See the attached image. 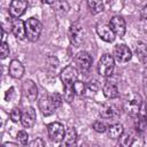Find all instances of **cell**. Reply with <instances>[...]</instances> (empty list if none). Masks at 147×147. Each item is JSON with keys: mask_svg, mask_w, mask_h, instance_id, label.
Instances as JSON below:
<instances>
[{"mask_svg": "<svg viewBox=\"0 0 147 147\" xmlns=\"http://www.w3.org/2000/svg\"><path fill=\"white\" fill-rule=\"evenodd\" d=\"M28 8V0H11L9 5V14L13 18L22 16Z\"/></svg>", "mask_w": 147, "mask_h": 147, "instance_id": "10", "label": "cell"}, {"mask_svg": "<svg viewBox=\"0 0 147 147\" xmlns=\"http://www.w3.org/2000/svg\"><path fill=\"white\" fill-rule=\"evenodd\" d=\"M8 72L13 78L20 79L23 77L24 75V67L23 64L18 61V60H11L9 63V68H8Z\"/></svg>", "mask_w": 147, "mask_h": 147, "instance_id": "15", "label": "cell"}, {"mask_svg": "<svg viewBox=\"0 0 147 147\" xmlns=\"http://www.w3.org/2000/svg\"><path fill=\"white\" fill-rule=\"evenodd\" d=\"M96 33L98 36L106 42H113L116 38V34L114 33L113 29L109 24H106L103 22H99L96 24Z\"/></svg>", "mask_w": 147, "mask_h": 147, "instance_id": "7", "label": "cell"}, {"mask_svg": "<svg viewBox=\"0 0 147 147\" xmlns=\"http://www.w3.org/2000/svg\"><path fill=\"white\" fill-rule=\"evenodd\" d=\"M93 129L96 131V132H99V133H103V132H106L107 131V125H106V123L105 122H102V121H95L94 123H93Z\"/></svg>", "mask_w": 147, "mask_h": 147, "instance_id": "27", "label": "cell"}, {"mask_svg": "<svg viewBox=\"0 0 147 147\" xmlns=\"http://www.w3.org/2000/svg\"><path fill=\"white\" fill-rule=\"evenodd\" d=\"M11 32L18 39L23 40L26 38V31H25V22H23L21 18H15L11 24Z\"/></svg>", "mask_w": 147, "mask_h": 147, "instance_id": "12", "label": "cell"}, {"mask_svg": "<svg viewBox=\"0 0 147 147\" xmlns=\"http://www.w3.org/2000/svg\"><path fill=\"white\" fill-rule=\"evenodd\" d=\"M9 46H8V44L6 42V41H2L1 42V46H0V57L3 60V59H6L8 55H9Z\"/></svg>", "mask_w": 147, "mask_h": 147, "instance_id": "28", "label": "cell"}, {"mask_svg": "<svg viewBox=\"0 0 147 147\" xmlns=\"http://www.w3.org/2000/svg\"><path fill=\"white\" fill-rule=\"evenodd\" d=\"M119 139H121V145H123V146H130V145H132L133 138L129 133L127 134H122V137Z\"/></svg>", "mask_w": 147, "mask_h": 147, "instance_id": "30", "label": "cell"}, {"mask_svg": "<svg viewBox=\"0 0 147 147\" xmlns=\"http://www.w3.org/2000/svg\"><path fill=\"white\" fill-rule=\"evenodd\" d=\"M29 146H31V147H44L45 146V142L40 138H37V139L32 140L31 142H29Z\"/></svg>", "mask_w": 147, "mask_h": 147, "instance_id": "32", "label": "cell"}, {"mask_svg": "<svg viewBox=\"0 0 147 147\" xmlns=\"http://www.w3.org/2000/svg\"><path fill=\"white\" fill-rule=\"evenodd\" d=\"M109 25H110V28L113 29V31H114V33L116 36L123 37L125 34L126 25H125V21H124L123 17H121V16H113L110 18Z\"/></svg>", "mask_w": 147, "mask_h": 147, "instance_id": "11", "label": "cell"}, {"mask_svg": "<svg viewBox=\"0 0 147 147\" xmlns=\"http://www.w3.org/2000/svg\"><path fill=\"white\" fill-rule=\"evenodd\" d=\"M141 106H142V100L139 95H134L127 103V111L132 115V116H137L140 114V109H141Z\"/></svg>", "mask_w": 147, "mask_h": 147, "instance_id": "16", "label": "cell"}, {"mask_svg": "<svg viewBox=\"0 0 147 147\" xmlns=\"http://www.w3.org/2000/svg\"><path fill=\"white\" fill-rule=\"evenodd\" d=\"M63 145L64 146H72V145H76L77 142V132L74 127H69L65 132V136H64V139L62 140Z\"/></svg>", "mask_w": 147, "mask_h": 147, "instance_id": "20", "label": "cell"}, {"mask_svg": "<svg viewBox=\"0 0 147 147\" xmlns=\"http://www.w3.org/2000/svg\"><path fill=\"white\" fill-rule=\"evenodd\" d=\"M102 92L105 94V96L107 99H116L118 96V88L114 83L107 82L103 87H102Z\"/></svg>", "mask_w": 147, "mask_h": 147, "instance_id": "17", "label": "cell"}, {"mask_svg": "<svg viewBox=\"0 0 147 147\" xmlns=\"http://www.w3.org/2000/svg\"><path fill=\"white\" fill-rule=\"evenodd\" d=\"M16 138H17V140L22 144V145H25V144H28V140H29V134H28V132L26 131H18L17 132V136H16Z\"/></svg>", "mask_w": 147, "mask_h": 147, "instance_id": "29", "label": "cell"}, {"mask_svg": "<svg viewBox=\"0 0 147 147\" xmlns=\"http://www.w3.org/2000/svg\"><path fill=\"white\" fill-rule=\"evenodd\" d=\"M47 132L48 137L53 142H61L64 139L65 136V129L64 126L59 122H53L47 125Z\"/></svg>", "mask_w": 147, "mask_h": 147, "instance_id": "3", "label": "cell"}, {"mask_svg": "<svg viewBox=\"0 0 147 147\" xmlns=\"http://www.w3.org/2000/svg\"><path fill=\"white\" fill-rule=\"evenodd\" d=\"M115 69V59L110 54H103L98 63L99 75L102 77H110Z\"/></svg>", "mask_w": 147, "mask_h": 147, "instance_id": "2", "label": "cell"}, {"mask_svg": "<svg viewBox=\"0 0 147 147\" xmlns=\"http://www.w3.org/2000/svg\"><path fill=\"white\" fill-rule=\"evenodd\" d=\"M23 92H24L25 98L29 101H34L37 99L38 88H37V85L31 79H28L23 83Z\"/></svg>", "mask_w": 147, "mask_h": 147, "instance_id": "13", "label": "cell"}, {"mask_svg": "<svg viewBox=\"0 0 147 147\" xmlns=\"http://www.w3.org/2000/svg\"><path fill=\"white\" fill-rule=\"evenodd\" d=\"M3 146H17V145L11 144V142H5V144H3Z\"/></svg>", "mask_w": 147, "mask_h": 147, "instance_id": "37", "label": "cell"}, {"mask_svg": "<svg viewBox=\"0 0 147 147\" xmlns=\"http://www.w3.org/2000/svg\"><path fill=\"white\" fill-rule=\"evenodd\" d=\"M21 122L24 127H32L36 122V110L32 107H26L22 113Z\"/></svg>", "mask_w": 147, "mask_h": 147, "instance_id": "14", "label": "cell"}, {"mask_svg": "<svg viewBox=\"0 0 147 147\" xmlns=\"http://www.w3.org/2000/svg\"><path fill=\"white\" fill-rule=\"evenodd\" d=\"M60 78L63 85H71L78 78V69L74 65H67L64 69H62L60 74Z\"/></svg>", "mask_w": 147, "mask_h": 147, "instance_id": "8", "label": "cell"}, {"mask_svg": "<svg viewBox=\"0 0 147 147\" xmlns=\"http://www.w3.org/2000/svg\"><path fill=\"white\" fill-rule=\"evenodd\" d=\"M52 98H53V100H54V102H55L56 107L59 108V107L62 105V101H63L62 95H61V94H59V93H54V94H52Z\"/></svg>", "mask_w": 147, "mask_h": 147, "instance_id": "31", "label": "cell"}, {"mask_svg": "<svg viewBox=\"0 0 147 147\" xmlns=\"http://www.w3.org/2000/svg\"><path fill=\"white\" fill-rule=\"evenodd\" d=\"M136 55L140 62H145L147 60V46L146 44L139 41L136 46Z\"/></svg>", "mask_w": 147, "mask_h": 147, "instance_id": "23", "label": "cell"}, {"mask_svg": "<svg viewBox=\"0 0 147 147\" xmlns=\"http://www.w3.org/2000/svg\"><path fill=\"white\" fill-rule=\"evenodd\" d=\"M107 131H108V137L111 139H119L122 137V134L124 133V129L121 123H115V124L110 125L107 129Z\"/></svg>", "mask_w": 147, "mask_h": 147, "instance_id": "18", "label": "cell"}, {"mask_svg": "<svg viewBox=\"0 0 147 147\" xmlns=\"http://www.w3.org/2000/svg\"><path fill=\"white\" fill-rule=\"evenodd\" d=\"M87 7L92 14H99L103 10V1L102 0H87Z\"/></svg>", "mask_w": 147, "mask_h": 147, "instance_id": "21", "label": "cell"}, {"mask_svg": "<svg viewBox=\"0 0 147 147\" xmlns=\"http://www.w3.org/2000/svg\"><path fill=\"white\" fill-rule=\"evenodd\" d=\"M117 114H118V111H117L116 107L113 105H108V103L103 105L100 109V116L102 118H113V117L117 116Z\"/></svg>", "mask_w": 147, "mask_h": 147, "instance_id": "19", "label": "cell"}, {"mask_svg": "<svg viewBox=\"0 0 147 147\" xmlns=\"http://www.w3.org/2000/svg\"><path fill=\"white\" fill-rule=\"evenodd\" d=\"M142 18H147V3L145 5V8H144V14H142Z\"/></svg>", "mask_w": 147, "mask_h": 147, "instance_id": "36", "label": "cell"}, {"mask_svg": "<svg viewBox=\"0 0 147 147\" xmlns=\"http://www.w3.org/2000/svg\"><path fill=\"white\" fill-rule=\"evenodd\" d=\"M53 9H54L55 13H57L60 15H63V14H67L69 11L70 6H69V3L65 0H57L53 5Z\"/></svg>", "mask_w": 147, "mask_h": 147, "instance_id": "22", "label": "cell"}, {"mask_svg": "<svg viewBox=\"0 0 147 147\" xmlns=\"http://www.w3.org/2000/svg\"><path fill=\"white\" fill-rule=\"evenodd\" d=\"M133 2L137 6H142V5H146L147 3V0H133Z\"/></svg>", "mask_w": 147, "mask_h": 147, "instance_id": "34", "label": "cell"}, {"mask_svg": "<svg viewBox=\"0 0 147 147\" xmlns=\"http://www.w3.org/2000/svg\"><path fill=\"white\" fill-rule=\"evenodd\" d=\"M9 117H10V119L13 122L17 123V122H20L22 119V111L18 108H13L10 114H9Z\"/></svg>", "mask_w": 147, "mask_h": 147, "instance_id": "26", "label": "cell"}, {"mask_svg": "<svg viewBox=\"0 0 147 147\" xmlns=\"http://www.w3.org/2000/svg\"><path fill=\"white\" fill-rule=\"evenodd\" d=\"M145 82H146V84H147V70H146V72H145Z\"/></svg>", "mask_w": 147, "mask_h": 147, "instance_id": "38", "label": "cell"}, {"mask_svg": "<svg viewBox=\"0 0 147 147\" xmlns=\"http://www.w3.org/2000/svg\"><path fill=\"white\" fill-rule=\"evenodd\" d=\"M57 0H42L44 3H47V5H54Z\"/></svg>", "mask_w": 147, "mask_h": 147, "instance_id": "35", "label": "cell"}, {"mask_svg": "<svg viewBox=\"0 0 147 147\" xmlns=\"http://www.w3.org/2000/svg\"><path fill=\"white\" fill-rule=\"evenodd\" d=\"M38 107L44 116H49L57 109L52 95H44L42 98H40L38 102Z\"/></svg>", "mask_w": 147, "mask_h": 147, "instance_id": "6", "label": "cell"}, {"mask_svg": "<svg viewBox=\"0 0 147 147\" xmlns=\"http://www.w3.org/2000/svg\"><path fill=\"white\" fill-rule=\"evenodd\" d=\"M25 31H26V38L30 41H37L42 31V24L39 20L34 17L28 18V21L25 22Z\"/></svg>", "mask_w": 147, "mask_h": 147, "instance_id": "1", "label": "cell"}, {"mask_svg": "<svg viewBox=\"0 0 147 147\" xmlns=\"http://www.w3.org/2000/svg\"><path fill=\"white\" fill-rule=\"evenodd\" d=\"M132 57V53L130 51V48L124 45V44H121V45H117L114 49V59L118 62V63H126L131 60Z\"/></svg>", "mask_w": 147, "mask_h": 147, "instance_id": "9", "label": "cell"}, {"mask_svg": "<svg viewBox=\"0 0 147 147\" xmlns=\"http://www.w3.org/2000/svg\"><path fill=\"white\" fill-rule=\"evenodd\" d=\"M72 88H74V92L76 95H83L85 93V90H86V86L83 82H79V80H76L74 84H72Z\"/></svg>", "mask_w": 147, "mask_h": 147, "instance_id": "25", "label": "cell"}, {"mask_svg": "<svg viewBox=\"0 0 147 147\" xmlns=\"http://www.w3.org/2000/svg\"><path fill=\"white\" fill-rule=\"evenodd\" d=\"M68 37L74 46H79L84 38V29L80 23H74L68 31Z\"/></svg>", "mask_w": 147, "mask_h": 147, "instance_id": "5", "label": "cell"}, {"mask_svg": "<svg viewBox=\"0 0 147 147\" xmlns=\"http://www.w3.org/2000/svg\"><path fill=\"white\" fill-rule=\"evenodd\" d=\"M92 62H93V59L87 52H79L75 57L76 68L78 69V71H80L83 74L87 72L91 69Z\"/></svg>", "mask_w": 147, "mask_h": 147, "instance_id": "4", "label": "cell"}, {"mask_svg": "<svg viewBox=\"0 0 147 147\" xmlns=\"http://www.w3.org/2000/svg\"><path fill=\"white\" fill-rule=\"evenodd\" d=\"M75 92H74V88H72V84L71 85H64V94H63V98L67 102H71L74 100V96H75Z\"/></svg>", "mask_w": 147, "mask_h": 147, "instance_id": "24", "label": "cell"}, {"mask_svg": "<svg viewBox=\"0 0 147 147\" xmlns=\"http://www.w3.org/2000/svg\"><path fill=\"white\" fill-rule=\"evenodd\" d=\"M13 95H14V87H10V88H9V90L6 92V95H5V99H6V101H9V100H11Z\"/></svg>", "mask_w": 147, "mask_h": 147, "instance_id": "33", "label": "cell"}]
</instances>
